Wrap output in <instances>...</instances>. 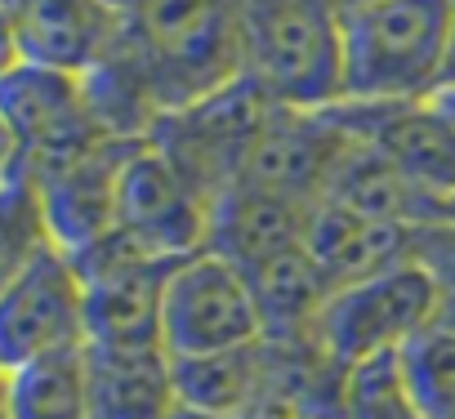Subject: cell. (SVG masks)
Listing matches in <instances>:
<instances>
[{"mask_svg":"<svg viewBox=\"0 0 455 419\" xmlns=\"http://www.w3.org/2000/svg\"><path fill=\"white\" fill-rule=\"evenodd\" d=\"M23 63L90 76L125 36V14L99 0H0Z\"/></svg>","mask_w":455,"mask_h":419,"instance_id":"obj_13","label":"cell"},{"mask_svg":"<svg viewBox=\"0 0 455 419\" xmlns=\"http://www.w3.org/2000/svg\"><path fill=\"white\" fill-rule=\"evenodd\" d=\"M406 379L428 419H455V330L428 326L402 348Z\"/></svg>","mask_w":455,"mask_h":419,"instance_id":"obj_23","label":"cell"},{"mask_svg":"<svg viewBox=\"0 0 455 419\" xmlns=\"http://www.w3.org/2000/svg\"><path fill=\"white\" fill-rule=\"evenodd\" d=\"M339 419H428L406 379L402 352H384L348 366Z\"/></svg>","mask_w":455,"mask_h":419,"instance_id":"obj_22","label":"cell"},{"mask_svg":"<svg viewBox=\"0 0 455 419\" xmlns=\"http://www.w3.org/2000/svg\"><path fill=\"white\" fill-rule=\"evenodd\" d=\"M446 81V0H375L344 14V103H428Z\"/></svg>","mask_w":455,"mask_h":419,"instance_id":"obj_3","label":"cell"},{"mask_svg":"<svg viewBox=\"0 0 455 419\" xmlns=\"http://www.w3.org/2000/svg\"><path fill=\"white\" fill-rule=\"evenodd\" d=\"M437 103H442V112L455 121V90H446V94H437Z\"/></svg>","mask_w":455,"mask_h":419,"instance_id":"obj_32","label":"cell"},{"mask_svg":"<svg viewBox=\"0 0 455 419\" xmlns=\"http://www.w3.org/2000/svg\"><path fill=\"white\" fill-rule=\"evenodd\" d=\"M0 116H5L28 170L59 165L108 138L90 107L85 76L36 63H19L0 81Z\"/></svg>","mask_w":455,"mask_h":419,"instance_id":"obj_10","label":"cell"},{"mask_svg":"<svg viewBox=\"0 0 455 419\" xmlns=\"http://www.w3.org/2000/svg\"><path fill=\"white\" fill-rule=\"evenodd\" d=\"M339 125L388 156L402 178H411L428 201L455 219V121L442 112L437 99L428 103H384V107H335Z\"/></svg>","mask_w":455,"mask_h":419,"instance_id":"obj_12","label":"cell"},{"mask_svg":"<svg viewBox=\"0 0 455 419\" xmlns=\"http://www.w3.org/2000/svg\"><path fill=\"white\" fill-rule=\"evenodd\" d=\"M455 90V0H446V81L442 94Z\"/></svg>","mask_w":455,"mask_h":419,"instance_id":"obj_28","label":"cell"},{"mask_svg":"<svg viewBox=\"0 0 455 419\" xmlns=\"http://www.w3.org/2000/svg\"><path fill=\"white\" fill-rule=\"evenodd\" d=\"M304 419H313V415H304Z\"/></svg>","mask_w":455,"mask_h":419,"instance_id":"obj_34","label":"cell"},{"mask_svg":"<svg viewBox=\"0 0 455 419\" xmlns=\"http://www.w3.org/2000/svg\"><path fill=\"white\" fill-rule=\"evenodd\" d=\"M19 63H23V54H19V41H14V28H10V14H5V5H0V81H5Z\"/></svg>","mask_w":455,"mask_h":419,"instance_id":"obj_25","label":"cell"},{"mask_svg":"<svg viewBox=\"0 0 455 419\" xmlns=\"http://www.w3.org/2000/svg\"><path fill=\"white\" fill-rule=\"evenodd\" d=\"M313 196L259 187V183H233L210 205V241L205 250L223 255L237 268H255L273 255L299 250L313 219Z\"/></svg>","mask_w":455,"mask_h":419,"instance_id":"obj_14","label":"cell"},{"mask_svg":"<svg viewBox=\"0 0 455 419\" xmlns=\"http://www.w3.org/2000/svg\"><path fill=\"white\" fill-rule=\"evenodd\" d=\"M50 241V224H45V210H41V192L32 170L23 165L19 174H10L0 183V295L5 286L45 250Z\"/></svg>","mask_w":455,"mask_h":419,"instance_id":"obj_21","label":"cell"},{"mask_svg":"<svg viewBox=\"0 0 455 419\" xmlns=\"http://www.w3.org/2000/svg\"><path fill=\"white\" fill-rule=\"evenodd\" d=\"M317 201L344 205V210L366 215V219L402 224V228H424V224H442L446 219V210L437 201H428L411 178H402V170L388 156H379L371 143H362L348 130H344V143H339V152L331 161V174H326Z\"/></svg>","mask_w":455,"mask_h":419,"instance_id":"obj_16","label":"cell"},{"mask_svg":"<svg viewBox=\"0 0 455 419\" xmlns=\"http://www.w3.org/2000/svg\"><path fill=\"white\" fill-rule=\"evenodd\" d=\"M437 326L455 330V290H442V308H437Z\"/></svg>","mask_w":455,"mask_h":419,"instance_id":"obj_29","label":"cell"},{"mask_svg":"<svg viewBox=\"0 0 455 419\" xmlns=\"http://www.w3.org/2000/svg\"><path fill=\"white\" fill-rule=\"evenodd\" d=\"M286 366L291 348L277 339H259L233 352L174 361L179 401L210 419H237L264 401H286Z\"/></svg>","mask_w":455,"mask_h":419,"instance_id":"obj_15","label":"cell"},{"mask_svg":"<svg viewBox=\"0 0 455 419\" xmlns=\"http://www.w3.org/2000/svg\"><path fill=\"white\" fill-rule=\"evenodd\" d=\"M90 419H174L179 383L165 348H85Z\"/></svg>","mask_w":455,"mask_h":419,"instance_id":"obj_18","label":"cell"},{"mask_svg":"<svg viewBox=\"0 0 455 419\" xmlns=\"http://www.w3.org/2000/svg\"><path fill=\"white\" fill-rule=\"evenodd\" d=\"M85 281L68 250L45 246L0 295V375L85 348Z\"/></svg>","mask_w":455,"mask_h":419,"instance_id":"obj_7","label":"cell"},{"mask_svg":"<svg viewBox=\"0 0 455 419\" xmlns=\"http://www.w3.org/2000/svg\"><path fill=\"white\" fill-rule=\"evenodd\" d=\"M237 419H304V410L277 397V401H264V406H255V410H246V415H237Z\"/></svg>","mask_w":455,"mask_h":419,"instance_id":"obj_27","label":"cell"},{"mask_svg":"<svg viewBox=\"0 0 455 419\" xmlns=\"http://www.w3.org/2000/svg\"><path fill=\"white\" fill-rule=\"evenodd\" d=\"M5 419H90L85 348L14 370L5 379Z\"/></svg>","mask_w":455,"mask_h":419,"instance_id":"obj_20","label":"cell"},{"mask_svg":"<svg viewBox=\"0 0 455 419\" xmlns=\"http://www.w3.org/2000/svg\"><path fill=\"white\" fill-rule=\"evenodd\" d=\"M23 170V156H19V143H14V134H10V125H5V116H0V183H5L10 174H19Z\"/></svg>","mask_w":455,"mask_h":419,"instance_id":"obj_26","label":"cell"},{"mask_svg":"<svg viewBox=\"0 0 455 419\" xmlns=\"http://www.w3.org/2000/svg\"><path fill=\"white\" fill-rule=\"evenodd\" d=\"M0 419H5V375H0Z\"/></svg>","mask_w":455,"mask_h":419,"instance_id":"obj_33","label":"cell"},{"mask_svg":"<svg viewBox=\"0 0 455 419\" xmlns=\"http://www.w3.org/2000/svg\"><path fill=\"white\" fill-rule=\"evenodd\" d=\"M411 237H415V228L366 219V215H353L344 205L317 201L313 219H308L304 250L313 255V264L322 268L331 290H339V286H353L362 277H375V273L411 259Z\"/></svg>","mask_w":455,"mask_h":419,"instance_id":"obj_17","label":"cell"},{"mask_svg":"<svg viewBox=\"0 0 455 419\" xmlns=\"http://www.w3.org/2000/svg\"><path fill=\"white\" fill-rule=\"evenodd\" d=\"M411 259H415L419 268H428L442 290H455V219L415 228V237H411Z\"/></svg>","mask_w":455,"mask_h":419,"instance_id":"obj_24","label":"cell"},{"mask_svg":"<svg viewBox=\"0 0 455 419\" xmlns=\"http://www.w3.org/2000/svg\"><path fill=\"white\" fill-rule=\"evenodd\" d=\"M72 259L85 281V348H165L161 308L179 259L143 255L116 233Z\"/></svg>","mask_w":455,"mask_h":419,"instance_id":"obj_6","label":"cell"},{"mask_svg":"<svg viewBox=\"0 0 455 419\" xmlns=\"http://www.w3.org/2000/svg\"><path fill=\"white\" fill-rule=\"evenodd\" d=\"M210 196L152 143H143L116 192V237L156 259L201 255L210 241Z\"/></svg>","mask_w":455,"mask_h":419,"instance_id":"obj_9","label":"cell"},{"mask_svg":"<svg viewBox=\"0 0 455 419\" xmlns=\"http://www.w3.org/2000/svg\"><path fill=\"white\" fill-rule=\"evenodd\" d=\"M437 308L442 286L433 281V273L415 259H402L375 277L331 290L313 339L331 361L348 370L357 361L402 352L415 335H424L437 321Z\"/></svg>","mask_w":455,"mask_h":419,"instance_id":"obj_4","label":"cell"},{"mask_svg":"<svg viewBox=\"0 0 455 419\" xmlns=\"http://www.w3.org/2000/svg\"><path fill=\"white\" fill-rule=\"evenodd\" d=\"M99 5H108V10H116V14H134V5H139V0H99Z\"/></svg>","mask_w":455,"mask_h":419,"instance_id":"obj_30","label":"cell"},{"mask_svg":"<svg viewBox=\"0 0 455 419\" xmlns=\"http://www.w3.org/2000/svg\"><path fill=\"white\" fill-rule=\"evenodd\" d=\"M268 116H273V103L251 81H237V85L219 90L214 99H201L183 112L161 116L152 125L148 143L156 152H165L214 201L219 192H228L242 178L251 147Z\"/></svg>","mask_w":455,"mask_h":419,"instance_id":"obj_8","label":"cell"},{"mask_svg":"<svg viewBox=\"0 0 455 419\" xmlns=\"http://www.w3.org/2000/svg\"><path fill=\"white\" fill-rule=\"evenodd\" d=\"M331 5H335L339 14H348V10H362V5H375V0H331Z\"/></svg>","mask_w":455,"mask_h":419,"instance_id":"obj_31","label":"cell"},{"mask_svg":"<svg viewBox=\"0 0 455 419\" xmlns=\"http://www.w3.org/2000/svg\"><path fill=\"white\" fill-rule=\"evenodd\" d=\"M121 54L161 116L246 81L242 0H139Z\"/></svg>","mask_w":455,"mask_h":419,"instance_id":"obj_1","label":"cell"},{"mask_svg":"<svg viewBox=\"0 0 455 419\" xmlns=\"http://www.w3.org/2000/svg\"><path fill=\"white\" fill-rule=\"evenodd\" d=\"M251 277V290L259 299V317H264V339H277V344H299V339H313L317 330V317L331 299V281L322 277V268L313 264V255L299 246V250H286V255H273L255 268H242Z\"/></svg>","mask_w":455,"mask_h":419,"instance_id":"obj_19","label":"cell"},{"mask_svg":"<svg viewBox=\"0 0 455 419\" xmlns=\"http://www.w3.org/2000/svg\"><path fill=\"white\" fill-rule=\"evenodd\" d=\"M161 339H165V352L174 361L214 357V352L259 344L264 317H259V299L251 290V277L214 250L179 259L170 281H165Z\"/></svg>","mask_w":455,"mask_h":419,"instance_id":"obj_5","label":"cell"},{"mask_svg":"<svg viewBox=\"0 0 455 419\" xmlns=\"http://www.w3.org/2000/svg\"><path fill=\"white\" fill-rule=\"evenodd\" d=\"M246 81L286 112L344 103V14L331 0H242Z\"/></svg>","mask_w":455,"mask_h":419,"instance_id":"obj_2","label":"cell"},{"mask_svg":"<svg viewBox=\"0 0 455 419\" xmlns=\"http://www.w3.org/2000/svg\"><path fill=\"white\" fill-rule=\"evenodd\" d=\"M148 138H103L81 156H68L59 165L32 170L41 210L50 224V241L68 255H81L116 233V192L130 156Z\"/></svg>","mask_w":455,"mask_h":419,"instance_id":"obj_11","label":"cell"}]
</instances>
